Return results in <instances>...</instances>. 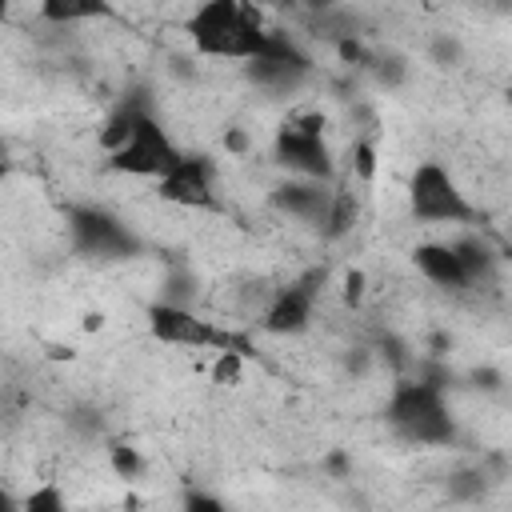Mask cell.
<instances>
[{
	"label": "cell",
	"mask_w": 512,
	"mask_h": 512,
	"mask_svg": "<svg viewBox=\"0 0 512 512\" xmlns=\"http://www.w3.org/2000/svg\"><path fill=\"white\" fill-rule=\"evenodd\" d=\"M100 148L108 152V168L140 180H160L184 156V148L160 128V120L144 108H120L100 132Z\"/></svg>",
	"instance_id": "cell-1"
},
{
	"label": "cell",
	"mask_w": 512,
	"mask_h": 512,
	"mask_svg": "<svg viewBox=\"0 0 512 512\" xmlns=\"http://www.w3.org/2000/svg\"><path fill=\"white\" fill-rule=\"evenodd\" d=\"M188 40L200 56L216 60H256L272 28H264V12L240 0H204L188 16Z\"/></svg>",
	"instance_id": "cell-2"
},
{
	"label": "cell",
	"mask_w": 512,
	"mask_h": 512,
	"mask_svg": "<svg viewBox=\"0 0 512 512\" xmlns=\"http://www.w3.org/2000/svg\"><path fill=\"white\" fill-rule=\"evenodd\" d=\"M388 424L412 444H448L456 432L444 392L428 380H400L392 388Z\"/></svg>",
	"instance_id": "cell-3"
},
{
	"label": "cell",
	"mask_w": 512,
	"mask_h": 512,
	"mask_svg": "<svg viewBox=\"0 0 512 512\" xmlns=\"http://www.w3.org/2000/svg\"><path fill=\"white\" fill-rule=\"evenodd\" d=\"M408 212L420 224H476L480 216L476 204L460 192L456 176L436 160L416 164L408 180Z\"/></svg>",
	"instance_id": "cell-4"
},
{
	"label": "cell",
	"mask_w": 512,
	"mask_h": 512,
	"mask_svg": "<svg viewBox=\"0 0 512 512\" xmlns=\"http://www.w3.org/2000/svg\"><path fill=\"white\" fill-rule=\"evenodd\" d=\"M148 332L160 340V344H172V348H212V352H240L244 360L252 356V340L224 328V324H212L180 304H156L148 312Z\"/></svg>",
	"instance_id": "cell-5"
},
{
	"label": "cell",
	"mask_w": 512,
	"mask_h": 512,
	"mask_svg": "<svg viewBox=\"0 0 512 512\" xmlns=\"http://www.w3.org/2000/svg\"><path fill=\"white\" fill-rule=\"evenodd\" d=\"M276 160L288 172H296L300 180L328 184L332 180V152L324 144V116H316V112L288 116L276 132Z\"/></svg>",
	"instance_id": "cell-6"
},
{
	"label": "cell",
	"mask_w": 512,
	"mask_h": 512,
	"mask_svg": "<svg viewBox=\"0 0 512 512\" xmlns=\"http://www.w3.org/2000/svg\"><path fill=\"white\" fill-rule=\"evenodd\" d=\"M156 192H160V200H168L176 208H196V212L220 208L216 188H212V164L204 156H192V152H184L180 164L156 180Z\"/></svg>",
	"instance_id": "cell-7"
},
{
	"label": "cell",
	"mask_w": 512,
	"mask_h": 512,
	"mask_svg": "<svg viewBox=\"0 0 512 512\" xmlns=\"http://www.w3.org/2000/svg\"><path fill=\"white\" fill-rule=\"evenodd\" d=\"M324 272H308L300 280H292L288 288H280L272 296V304L264 308V332L272 336H296L308 328L312 312H316V296H320Z\"/></svg>",
	"instance_id": "cell-8"
},
{
	"label": "cell",
	"mask_w": 512,
	"mask_h": 512,
	"mask_svg": "<svg viewBox=\"0 0 512 512\" xmlns=\"http://www.w3.org/2000/svg\"><path fill=\"white\" fill-rule=\"evenodd\" d=\"M72 236H76V248L88 256H128L136 248L132 232L104 208H76Z\"/></svg>",
	"instance_id": "cell-9"
},
{
	"label": "cell",
	"mask_w": 512,
	"mask_h": 512,
	"mask_svg": "<svg viewBox=\"0 0 512 512\" xmlns=\"http://www.w3.org/2000/svg\"><path fill=\"white\" fill-rule=\"evenodd\" d=\"M412 264H416L420 276H424L428 284H436V288L464 292V288L472 284V276H468V268H464V260L456 256L452 244H436V240L416 244V248H412Z\"/></svg>",
	"instance_id": "cell-10"
},
{
	"label": "cell",
	"mask_w": 512,
	"mask_h": 512,
	"mask_svg": "<svg viewBox=\"0 0 512 512\" xmlns=\"http://www.w3.org/2000/svg\"><path fill=\"white\" fill-rule=\"evenodd\" d=\"M328 196H332V192H328L324 184H316V180H296V184H284V188L276 192V204H280L284 212H292V216L324 220Z\"/></svg>",
	"instance_id": "cell-11"
},
{
	"label": "cell",
	"mask_w": 512,
	"mask_h": 512,
	"mask_svg": "<svg viewBox=\"0 0 512 512\" xmlns=\"http://www.w3.org/2000/svg\"><path fill=\"white\" fill-rule=\"evenodd\" d=\"M356 216H360V196H356L352 188H336V192L328 196V212H324L328 236H332V240L348 236L352 224H356Z\"/></svg>",
	"instance_id": "cell-12"
},
{
	"label": "cell",
	"mask_w": 512,
	"mask_h": 512,
	"mask_svg": "<svg viewBox=\"0 0 512 512\" xmlns=\"http://www.w3.org/2000/svg\"><path fill=\"white\" fill-rule=\"evenodd\" d=\"M112 8L108 4H100V0H48L44 8H40V16L44 20H52V24H76V20H96V16H108Z\"/></svg>",
	"instance_id": "cell-13"
},
{
	"label": "cell",
	"mask_w": 512,
	"mask_h": 512,
	"mask_svg": "<svg viewBox=\"0 0 512 512\" xmlns=\"http://www.w3.org/2000/svg\"><path fill=\"white\" fill-rule=\"evenodd\" d=\"M20 508H24V512H68L64 492H60L56 484H40V488H32V492L20 500Z\"/></svg>",
	"instance_id": "cell-14"
},
{
	"label": "cell",
	"mask_w": 512,
	"mask_h": 512,
	"mask_svg": "<svg viewBox=\"0 0 512 512\" xmlns=\"http://www.w3.org/2000/svg\"><path fill=\"white\" fill-rule=\"evenodd\" d=\"M240 372H244V356L240 352H216V360H212V380L216 384H236Z\"/></svg>",
	"instance_id": "cell-15"
},
{
	"label": "cell",
	"mask_w": 512,
	"mask_h": 512,
	"mask_svg": "<svg viewBox=\"0 0 512 512\" xmlns=\"http://www.w3.org/2000/svg\"><path fill=\"white\" fill-rule=\"evenodd\" d=\"M352 172H356V180L372 184V176H376V148L368 140H356L352 144Z\"/></svg>",
	"instance_id": "cell-16"
},
{
	"label": "cell",
	"mask_w": 512,
	"mask_h": 512,
	"mask_svg": "<svg viewBox=\"0 0 512 512\" xmlns=\"http://www.w3.org/2000/svg\"><path fill=\"white\" fill-rule=\"evenodd\" d=\"M112 468H116V476L136 480V476H140V468H144V460H140V452H136V448L116 444V448H112Z\"/></svg>",
	"instance_id": "cell-17"
},
{
	"label": "cell",
	"mask_w": 512,
	"mask_h": 512,
	"mask_svg": "<svg viewBox=\"0 0 512 512\" xmlns=\"http://www.w3.org/2000/svg\"><path fill=\"white\" fill-rule=\"evenodd\" d=\"M184 512H228L212 492H192L188 500H184Z\"/></svg>",
	"instance_id": "cell-18"
},
{
	"label": "cell",
	"mask_w": 512,
	"mask_h": 512,
	"mask_svg": "<svg viewBox=\"0 0 512 512\" xmlns=\"http://www.w3.org/2000/svg\"><path fill=\"white\" fill-rule=\"evenodd\" d=\"M364 284H368V280H364V272H360V268H352V272L344 276V300H348V304H360V300H364Z\"/></svg>",
	"instance_id": "cell-19"
},
{
	"label": "cell",
	"mask_w": 512,
	"mask_h": 512,
	"mask_svg": "<svg viewBox=\"0 0 512 512\" xmlns=\"http://www.w3.org/2000/svg\"><path fill=\"white\" fill-rule=\"evenodd\" d=\"M0 512H24V508H20V500H16L8 488H0Z\"/></svg>",
	"instance_id": "cell-20"
}]
</instances>
